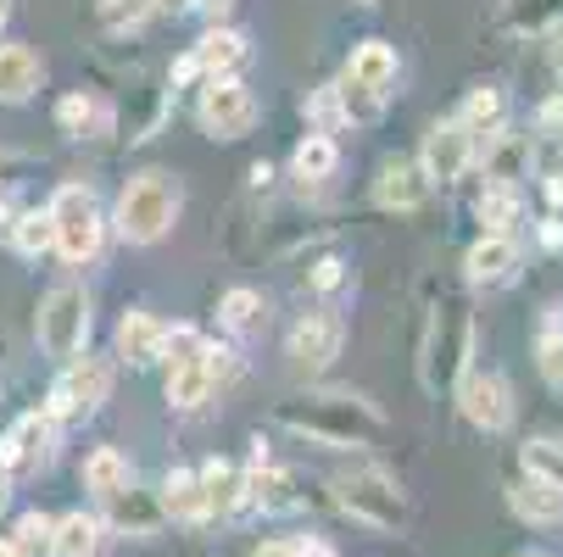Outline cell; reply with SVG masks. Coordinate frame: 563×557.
Segmentation results:
<instances>
[{
    "label": "cell",
    "mask_w": 563,
    "mask_h": 557,
    "mask_svg": "<svg viewBox=\"0 0 563 557\" xmlns=\"http://www.w3.org/2000/svg\"><path fill=\"white\" fill-rule=\"evenodd\" d=\"M279 424L296 430V435L312 441V446L363 452V446H374V435L385 430V413L368 402V396L318 390V396H301V402H285V408H279Z\"/></svg>",
    "instance_id": "cell-1"
},
{
    "label": "cell",
    "mask_w": 563,
    "mask_h": 557,
    "mask_svg": "<svg viewBox=\"0 0 563 557\" xmlns=\"http://www.w3.org/2000/svg\"><path fill=\"white\" fill-rule=\"evenodd\" d=\"M474 357V312L463 296H441L419 341V379L424 390H452Z\"/></svg>",
    "instance_id": "cell-2"
},
{
    "label": "cell",
    "mask_w": 563,
    "mask_h": 557,
    "mask_svg": "<svg viewBox=\"0 0 563 557\" xmlns=\"http://www.w3.org/2000/svg\"><path fill=\"white\" fill-rule=\"evenodd\" d=\"M179 207H185V196H179V185L168 179V174H134L129 185H123V196H118V212H112V223H118V234L129 246H156L163 234L179 223Z\"/></svg>",
    "instance_id": "cell-3"
},
{
    "label": "cell",
    "mask_w": 563,
    "mask_h": 557,
    "mask_svg": "<svg viewBox=\"0 0 563 557\" xmlns=\"http://www.w3.org/2000/svg\"><path fill=\"white\" fill-rule=\"evenodd\" d=\"M330 491H335V508L346 519H357L379 535L408 524V491H401V480L385 474V468H346V474L330 480Z\"/></svg>",
    "instance_id": "cell-4"
},
{
    "label": "cell",
    "mask_w": 563,
    "mask_h": 557,
    "mask_svg": "<svg viewBox=\"0 0 563 557\" xmlns=\"http://www.w3.org/2000/svg\"><path fill=\"white\" fill-rule=\"evenodd\" d=\"M45 212H51V229H56V246H51V252H56L62 263H73V268L96 263V252H101V241H107V212H101L96 190H90V185H62Z\"/></svg>",
    "instance_id": "cell-5"
},
{
    "label": "cell",
    "mask_w": 563,
    "mask_h": 557,
    "mask_svg": "<svg viewBox=\"0 0 563 557\" xmlns=\"http://www.w3.org/2000/svg\"><path fill=\"white\" fill-rule=\"evenodd\" d=\"M34 341H40L45 357L73 363L78 352L90 346V296L78 285H56L40 301V312H34Z\"/></svg>",
    "instance_id": "cell-6"
},
{
    "label": "cell",
    "mask_w": 563,
    "mask_h": 557,
    "mask_svg": "<svg viewBox=\"0 0 563 557\" xmlns=\"http://www.w3.org/2000/svg\"><path fill=\"white\" fill-rule=\"evenodd\" d=\"M112 396V368L101 363V357H73V363H62V374H56V385H51V402L40 408L51 424H73V419H96L101 413V402Z\"/></svg>",
    "instance_id": "cell-7"
},
{
    "label": "cell",
    "mask_w": 563,
    "mask_h": 557,
    "mask_svg": "<svg viewBox=\"0 0 563 557\" xmlns=\"http://www.w3.org/2000/svg\"><path fill=\"white\" fill-rule=\"evenodd\" d=\"M457 390V413L474 424V430H486V435H503L514 424V385L503 368H486V363H468L463 379L452 385Z\"/></svg>",
    "instance_id": "cell-8"
},
{
    "label": "cell",
    "mask_w": 563,
    "mask_h": 557,
    "mask_svg": "<svg viewBox=\"0 0 563 557\" xmlns=\"http://www.w3.org/2000/svg\"><path fill=\"white\" fill-rule=\"evenodd\" d=\"M196 123L207 140H240L257 123V96L240 78H207V90L196 101Z\"/></svg>",
    "instance_id": "cell-9"
},
{
    "label": "cell",
    "mask_w": 563,
    "mask_h": 557,
    "mask_svg": "<svg viewBox=\"0 0 563 557\" xmlns=\"http://www.w3.org/2000/svg\"><path fill=\"white\" fill-rule=\"evenodd\" d=\"M474 151H479V140L457 118H441V123H430V134L419 145V174L430 185H457L468 174V163H474Z\"/></svg>",
    "instance_id": "cell-10"
},
{
    "label": "cell",
    "mask_w": 563,
    "mask_h": 557,
    "mask_svg": "<svg viewBox=\"0 0 563 557\" xmlns=\"http://www.w3.org/2000/svg\"><path fill=\"white\" fill-rule=\"evenodd\" d=\"M341 341H346V324H341L335 312H307V318H296V324H290L285 352H290V363L301 374H324L341 357Z\"/></svg>",
    "instance_id": "cell-11"
},
{
    "label": "cell",
    "mask_w": 563,
    "mask_h": 557,
    "mask_svg": "<svg viewBox=\"0 0 563 557\" xmlns=\"http://www.w3.org/2000/svg\"><path fill=\"white\" fill-rule=\"evenodd\" d=\"M56 457V424L45 413H23L7 435H0V474H40Z\"/></svg>",
    "instance_id": "cell-12"
},
{
    "label": "cell",
    "mask_w": 563,
    "mask_h": 557,
    "mask_svg": "<svg viewBox=\"0 0 563 557\" xmlns=\"http://www.w3.org/2000/svg\"><path fill=\"white\" fill-rule=\"evenodd\" d=\"M229 374H234V352H223V346H212L201 363L168 368V408H179V413H196V408H207L212 385H223Z\"/></svg>",
    "instance_id": "cell-13"
},
{
    "label": "cell",
    "mask_w": 563,
    "mask_h": 557,
    "mask_svg": "<svg viewBox=\"0 0 563 557\" xmlns=\"http://www.w3.org/2000/svg\"><path fill=\"white\" fill-rule=\"evenodd\" d=\"M101 524H107V530H118V535L151 541V535H163L168 513H163V502H156V491H140V486L129 480L123 491H112V497L101 502Z\"/></svg>",
    "instance_id": "cell-14"
},
{
    "label": "cell",
    "mask_w": 563,
    "mask_h": 557,
    "mask_svg": "<svg viewBox=\"0 0 563 557\" xmlns=\"http://www.w3.org/2000/svg\"><path fill=\"white\" fill-rule=\"evenodd\" d=\"M463 279L479 290H503L519 279V241L514 234H479V241L463 252Z\"/></svg>",
    "instance_id": "cell-15"
},
{
    "label": "cell",
    "mask_w": 563,
    "mask_h": 557,
    "mask_svg": "<svg viewBox=\"0 0 563 557\" xmlns=\"http://www.w3.org/2000/svg\"><path fill=\"white\" fill-rule=\"evenodd\" d=\"M246 508L268 513V519H285V513H301L307 508V491L290 468L279 463H252L246 468Z\"/></svg>",
    "instance_id": "cell-16"
},
{
    "label": "cell",
    "mask_w": 563,
    "mask_h": 557,
    "mask_svg": "<svg viewBox=\"0 0 563 557\" xmlns=\"http://www.w3.org/2000/svg\"><path fill=\"white\" fill-rule=\"evenodd\" d=\"M196 486H201V502H207V519H234L246 508V468L234 457H207L196 468Z\"/></svg>",
    "instance_id": "cell-17"
},
{
    "label": "cell",
    "mask_w": 563,
    "mask_h": 557,
    "mask_svg": "<svg viewBox=\"0 0 563 557\" xmlns=\"http://www.w3.org/2000/svg\"><path fill=\"white\" fill-rule=\"evenodd\" d=\"M374 201L385 212H419L430 201V179L419 174V163H408V156H390L374 179Z\"/></svg>",
    "instance_id": "cell-18"
},
{
    "label": "cell",
    "mask_w": 563,
    "mask_h": 557,
    "mask_svg": "<svg viewBox=\"0 0 563 557\" xmlns=\"http://www.w3.org/2000/svg\"><path fill=\"white\" fill-rule=\"evenodd\" d=\"M190 56H196V67H201L207 78H240V67L252 62V40L240 34V29H223V23H212Z\"/></svg>",
    "instance_id": "cell-19"
},
{
    "label": "cell",
    "mask_w": 563,
    "mask_h": 557,
    "mask_svg": "<svg viewBox=\"0 0 563 557\" xmlns=\"http://www.w3.org/2000/svg\"><path fill=\"white\" fill-rule=\"evenodd\" d=\"M530 163H536V140L530 134L503 129V134L486 140V179L492 185H514L519 190V179H530Z\"/></svg>",
    "instance_id": "cell-20"
},
{
    "label": "cell",
    "mask_w": 563,
    "mask_h": 557,
    "mask_svg": "<svg viewBox=\"0 0 563 557\" xmlns=\"http://www.w3.org/2000/svg\"><path fill=\"white\" fill-rule=\"evenodd\" d=\"M101 546H107L101 513L73 508V513L51 519V552H56V557H101Z\"/></svg>",
    "instance_id": "cell-21"
},
{
    "label": "cell",
    "mask_w": 563,
    "mask_h": 557,
    "mask_svg": "<svg viewBox=\"0 0 563 557\" xmlns=\"http://www.w3.org/2000/svg\"><path fill=\"white\" fill-rule=\"evenodd\" d=\"M40 85H45L40 51H29V45H0V101L23 107V101H34Z\"/></svg>",
    "instance_id": "cell-22"
},
{
    "label": "cell",
    "mask_w": 563,
    "mask_h": 557,
    "mask_svg": "<svg viewBox=\"0 0 563 557\" xmlns=\"http://www.w3.org/2000/svg\"><path fill=\"white\" fill-rule=\"evenodd\" d=\"M163 341H168V324H156L151 312H123V324H118V357L129 368L163 363Z\"/></svg>",
    "instance_id": "cell-23"
},
{
    "label": "cell",
    "mask_w": 563,
    "mask_h": 557,
    "mask_svg": "<svg viewBox=\"0 0 563 557\" xmlns=\"http://www.w3.org/2000/svg\"><path fill=\"white\" fill-rule=\"evenodd\" d=\"M346 85L385 96V90L396 85V45H390V40H363V45H352V62H346Z\"/></svg>",
    "instance_id": "cell-24"
},
{
    "label": "cell",
    "mask_w": 563,
    "mask_h": 557,
    "mask_svg": "<svg viewBox=\"0 0 563 557\" xmlns=\"http://www.w3.org/2000/svg\"><path fill=\"white\" fill-rule=\"evenodd\" d=\"M508 508H514L525 524H541V530L563 524V491L547 486V480H530V474H519V480L508 486Z\"/></svg>",
    "instance_id": "cell-25"
},
{
    "label": "cell",
    "mask_w": 563,
    "mask_h": 557,
    "mask_svg": "<svg viewBox=\"0 0 563 557\" xmlns=\"http://www.w3.org/2000/svg\"><path fill=\"white\" fill-rule=\"evenodd\" d=\"M474 218H479V234H514L519 218H525V190L514 185H486L474 201Z\"/></svg>",
    "instance_id": "cell-26"
},
{
    "label": "cell",
    "mask_w": 563,
    "mask_h": 557,
    "mask_svg": "<svg viewBox=\"0 0 563 557\" xmlns=\"http://www.w3.org/2000/svg\"><path fill=\"white\" fill-rule=\"evenodd\" d=\"M457 123H463L474 140H492V134H503V129H508V96H503L497 85H479V90H468V101H463Z\"/></svg>",
    "instance_id": "cell-27"
},
{
    "label": "cell",
    "mask_w": 563,
    "mask_h": 557,
    "mask_svg": "<svg viewBox=\"0 0 563 557\" xmlns=\"http://www.w3.org/2000/svg\"><path fill=\"white\" fill-rule=\"evenodd\" d=\"M56 129L73 134V140H96L101 129H112V112H107L90 90H73V96L56 101Z\"/></svg>",
    "instance_id": "cell-28"
},
{
    "label": "cell",
    "mask_w": 563,
    "mask_h": 557,
    "mask_svg": "<svg viewBox=\"0 0 563 557\" xmlns=\"http://www.w3.org/2000/svg\"><path fill=\"white\" fill-rule=\"evenodd\" d=\"M335 168H341V145L330 134H307L290 151V179H301V185H324V179H335Z\"/></svg>",
    "instance_id": "cell-29"
},
{
    "label": "cell",
    "mask_w": 563,
    "mask_h": 557,
    "mask_svg": "<svg viewBox=\"0 0 563 557\" xmlns=\"http://www.w3.org/2000/svg\"><path fill=\"white\" fill-rule=\"evenodd\" d=\"M156 502H163V513L174 524H201L207 519V502H201V486H196L190 468H174L163 480V491H156Z\"/></svg>",
    "instance_id": "cell-30"
},
{
    "label": "cell",
    "mask_w": 563,
    "mask_h": 557,
    "mask_svg": "<svg viewBox=\"0 0 563 557\" xmlns=\"http://www.w3.org/2000/svg\"><path fill=\"white\" fill-rule=\"evenodd\" d=\"M129 486V457L118 452V446H96L90 457H85V491H96V502H107L112 491H123Z\"/></svg>",
    "instance_id": "cell-31"
},
{
    "label": "cell",
    "mask_w": 563,
    "mask_h": 557,
    "mask_svg": "<svg viewBox=\"0 0 563 557\" xmlns=\"http://www.w3.org/2000/svg\"><path fill=\"white\" fill-rule=\"evenodd\" d=\"M218 324L234 330V335H252V330L263 324V296H257L252 285H234V290L218 301Z\"/></svg>",
    "instance_id": "cell-32"
},
{
    "label": "cell",
    "mask_w": 563,
    "mask_h": 557,
    "mask_svg": "<svg viewBox=\"0 0 563 557\" xmlns=\"http://www.w3.org/2000/svg\"><path fill=\"white\" fill-rule=\"evenodd\" d=\"M519 468L530 474V480H547L563 491V441L558 435H541V441H525L519 452Z\"/></svg>",
    "instance_id": "cell-33"
},
{
    "label": "cell",
    "mask_w": 563,
    "mask_h": 557,
    "mask_svg": "<svg viewBox=\"0 0 563 557\" xmlns=\"http://www.w3.org/2000/svg\"><path fill=\"white\" fill-rule=\"evenodd\" d=\"M12 246H18L23 257H45V252L56 246V229H51V212H45V207L12 218Z\"/></svg>",
    "instance_id": "cell-34"
},
{
    "label": "cell",
    "mask_w": 563,
    "mask_h": 557,
    "mask_svg": "<svg viewBox=\"0 0 563 557\" xmlns=\"http://www.w3.org/2000/svg\"><path fill=\"white\" fill-rule=\"evenodd\" d=\"M151 12H156V0H96V23H101L107 34H129V29H140Z\"/></svg>",
    "instance_id": "cell-35"
},
{
    "label": "cell",
    "mask_w": 563,
    "mask_h": 557,
    "mask_svg": "<svg viewBox=\"0 0 563 557\" xmlns=\"http://www.w3.org/2000/svg\"><path fill=\"white\" fill-rule=\"evenodd\" d=\"M301 112H307L312 134H335V129H346V107H341V90H335V85H324V90H312Z\"/></svg>",
    "instance_id": "cell-36"
},
{
    "label": "cell",
    "mask_w": 563,
    "mask_h": 557,
    "mask_svg": "<svg viewBox=\"0 0 563 557\" xmlns=\"http://www.w3.org/2000/svg\"><path fill=\"white\" fill-rule=\"evenodd\" d=\"M212 352V341L196 330V324H179V330H168V341H163V363L168 368H185V363H201Z\"/></svg>",
    "instance_id": "cell-37"
},
{
    "label": "cell",
    "mask_w": 563,
    "mask_h": 557,
    "mask_svg": "<svg viewBox=\"0 0 563 557\" xmlns=\"http://www.w3.org/2000/svg\"><path fill=\"white\" fill-rule=\"evenodd\" d=\"M536 363H541V379L563 390V318H547V330L536 341Z\"/></svg>",
    "instance_id": "cell-38"
},
{
    "label": "cell",
    "mask_w": 563,
    "mask_h": 557,
    "mask_svg": "<svg viewBox=\"0 0 563 557\" xmlns=\"http://www.w3.org/2000/svg\"><path fill=\"white\" fill-rule=\"evenodd\" d=\"M335 90H341L346 123H374L385 112V96H374V90H357V85H335Z\"/></svg>",
    "instance_id": "cell-39"
},
{
    "label": "cell",
    "mask_w": 563,
    "mask_h": 557,
    "mask_svg": "<svg viewBox=\"0 0 563 557\" xmlns=\"http://www.w3.org/2000/svg\"><path fill=\"white\" fill-rule=\"evenodd\" d=\"M12 541H18L23 552H34V546H51V519H45V513H23Z\"/></svg>",
    "instance_id": "cell-40"
},
{
    "label": "cell",
    "mask_w": 563,
    "mask_h": 557,
    "mask_svg": "<svg viewBox=\"0 0 563 557\" xmlns=\"http://www.w3.org/2000/svg\"><path fill=\"white\" fill-rule=\"evenodd\" d=\"M536 129H541V134H552V140H563V90H558V96H552V101L536 112Z\"/></svg>",
    "instance_id": "cell-41"
},
{
    "label": "cell",
    "mask_w": 563,
    "mask_h": 557,
    "mask_svg": "<svg viewBox=\"0 0 563 557\" xmlns=\"http://www.w3.org/2000/svg\"><path fill=\"white\" fill-rule=\"evenodd\" d=\"M341 279H346V263H335V257H330V263H318V268H312V290H335Z\"/></svg>",
    "instance_id": "cell-42"
},
{
    "label": "cell",
    "mask_w": 563,
    "mask_h": 557,
    "mask_svg": "<svg viewBox=\"0 0 563 557\" xmlns=\"http://www.w3.org/2000/svg\"><path fill=\"white\" fill-rule=\"evenodd\" d=\"M168 78H174V90H185V85H196V78H201V67H196V56L185 51V56L174 62V73H168Z\"/></svg>",
    "instance_id": "cell-43"
},
{
    "label": "cell",
    "mask_w": 563,
    "mask_h": 557,
    "mask_svg": "<svg viewBox=\"0 0 563 557\" xmlns=\"http://www.w3.org/2000/svg\"><path fill=\"white\" fill-rule=\"evenodd\" d=\"M296 557H335V546L324 535H296Z\"/></svg>",
    "instance_id": "cell-44"
},
{
    "label": "cell",
    "mask_w": 563,
    "mask_h": 557,
    "mask_svg": "<svg viewBox=\"0 0 563 557\" xmlns=\"http://www.w3.org/2000/svg\"><path fill=\"white\" fill-rule=\"evenodd\" d=\"M252 557H296V541H263Z\"/></svg>",
    "instance_id": "cell-45"
},
{
    "label": "cell",
    "mask_w": 563,
    "mask_h": 557,
    "mask_svg": "<svg viewBox=\"0 0 563 557\" xmlns=\"http://www.w3.org/2000/svg\"><path fill=\"white\" fill-rule=\"evenodd\" d=\"M541 241H547V246H563V218H547V223H541Z\"/></svg>",
    "instance_id": "cell-46"
},
{
    "label": "cell",
    "mask_w": 563,
    "mask_h": 557,
    "mask_svg": "<svg viewBox=\"0 0 563 557\" xmlns=\"http://www.w3.org/2000/svg\"><path fill=\"white\" fill-rule=\"evenodd\" d=\"M274 185V168L268 163H252V190H268Z\"/></svg>",
    "instance_id": "cell-47"
},
{
    "label": "cell",
    "mask_w": 563,
    "mask_h": 557,
    "mask_svg": "<svg viewBox=\"0 0 563 557\" xmlns=\"http://www.w3.org/2000/svg\"><path fill=\"white\" fill-rule=\"evenodd\" d=\"M552 73L563 78V29H552Z\"/></svg>",
    "instance_id": "cell-48"
},
{
    "label": "cell",
    "mask_w": 563,
    "mask_h": 557,
    "mask_svg": "<svg viewBox=\"0 0 563 557\" xmlns=\"http://www.w3.org/2000/svg\"><path fill=\"white\" fill-rule=\"evenodd\" d=\"M196 0H156V12H190Z\"/></svg>",
    "instance_id": "cell-49"
},
{
    "label": "cell",
    "mask_w": 563,
    "mask_h": 557,
    "mask_svg": "<svg viewBox=\"0 0 563 557\" xmlns=\"http://www.w3.org/2000/svg\"><path fill=\"white\" fill-rule=\"evenodd\" d=\"M12 508V474H0V513Z\"/></svg>",
    "instance_id": "cell-50"
},
{
    "label": "cell",
    "mask_w": 563,
    "mask_h": 557,
    "mask_svg": "<svg viewBox=\"0 0 563 557\" xmlns=\"http://www.w3.org/2000/svg\"><path fill=\"white\" fill-rule=\"evenodd\" d=\"M0 557H29V552H23V546H18L12 535H0Z\"/></svg>",
    "instance_id": "cell-51"
},
{
    "label": "cell",
    "mask_w": 563,
    "mask_h": 557,
    "mask_svg": "<svg viewBox=\"0 0 563 557\" xmlns=\"http://www.w3.org/2000/svg\"><path fill=\"white\" fill-rule=\"evenodd\" d=\"M7 18H12V0H0V29H7Z\"/></svg>",
    "instance_id": "cell-52"
},
{
    "label": "cell",
    "mask_w": 563,
    "mask_h": 557,
    "mask_svg": "<svg viewBox=\"0 0 563 557\" xmlns=\"http://www.w3.org/2000/svg\"><path fill=\"white\" fill-rule=\"evenodd\" d=\"M357 7H385V0H357Z\"/></svg>",
    "instance_id": "cell-53"
},
{
    "label": "cell",
    "mask_w": 563,
    "mask_h": 557,
    "mask_svg": "<svg viewBox=\"0 0 563 557\" xmlns=\"http://www.w3.org/2000/svg\"><path fill=\"white\" fill-rule=\"evenodd\" d=\"M519 557H541V552H519Z\"/></svg>",
    "instance_id": "cell-54"
}]
</instances>
